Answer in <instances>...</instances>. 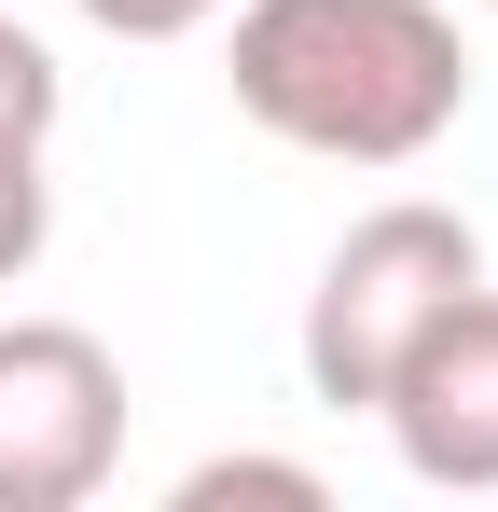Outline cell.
<instances>
[{"label":"cell","mask_w":498,"mask_h":512,"mask_svg":"<svg viewBox=\"0 0 498 512\" xmlns=\"http://www.w3.org/2000/svg\"><path fill=\"white\" fill-rule=\"evenodd\" d=\"M222 499H277V512H319L332 485L305 471V457H194V471H180V512H222Z\"/></svg>","instance_id":"cell-5"},{"label":"cell","mask_w":498,"mask_h":512,"mask_svg":"<svg viewBox=\"0 0 498 512\" xmlns=\"http://www.w3.org/2000/svg\"><path fill=\"white\" fill-rule=\"evenodd\" d=\"M83 28H111V42H194L222 0H70Z\"/></svg>","instance_id":"cell-8"},{"label":"cell","mask_w":498,"mask_h":512,"mask_svg":"<svg viewBox=\"0 0 498 512\" xmlns=\"http://www.w3.org/2000/svg\"><path fill=\"white\" fill-rule=\"evenodd\" d=\"M56 111H70V70L0 14V139H56Z\"/></svg>","instance_id":"cell-7"},{"label":"cell","mask_w":498,"mask_h":512,"mask_svg":"<svg viewBox=\"0 0 498 512\" xmlns=\"http://www.w3.org/2000/svg\"><path fill=\"white\" fill-rule=\"evenodd\" d=\"M374 416H388V443H402L415 485H457V499L498 485V291H485V277L388 360Z\"/></svg>","instance_id":"cell-4"},{"label":"cell","mask_w":498,"mask_h":512,"mask_svg":"<svg viewBox=\"0 0 498 512\" xmlns=\"http://www.w3.org/2000/svg\"><path fill=\"white\" fill-rule=\"evenodd\" d=\"M42 236H56V180H42V139H0V291L42 263Z\"/></svg>","instance_id":"cell-6"},{"label":"cell","mask_w":498,"mask_h":512,"mask_svg":"<svg viewBox=\"0 0 498 512\" xmlns=\"http://www.w3.org/2000/svg\"><path fill=\"white\" fill-rule=\"evenodd\" d=\"M471 277H485V236H471L457 208H429V194L360 208V222L332 236L319 291H305V388H319L332 416H374L388 360H402V346L429 333Z\"/></svg>","instance_id":"cell-2"},{"label":"cell","mask_w":498,"mask_h":512,"mask_svg":"<svg viewBox=\"0 0 498 512\" xmlns=\"http://www.w3.org/2000/svg\"><path fill=\"white\" fill-rule=\"evenodd\" d=\"M222 84L319 167H415L471 111V42L443 0H236Z\"/></svg>","instance_id":"cell-1"},{"label":"cell","mask_w":498,"mask_h":512,"mask_svg":"<svg viewBox=\"0 0 498 512\" xmlns=\"http://www.w3.org/2000/svg\"><path fill=\"white\" fill-rule=\"evenodd\" d=\"M485 14H498V0H485Z\"/></svg>","instance_id":"cell-9"},{"label":"cell","mask_w":498,"mask_h":512,"mask_svg":"<svg viewBox=\"0 0 498 512\" xmlns=\"http://www.w3.org/2000/svg\"><path fill=\"white\" fill-rule=\"evenodd\" d=\"M125 471V360L83 319H0V512H83Z\"/></svg>","instance_id":"cell-3"}]
</instances>
